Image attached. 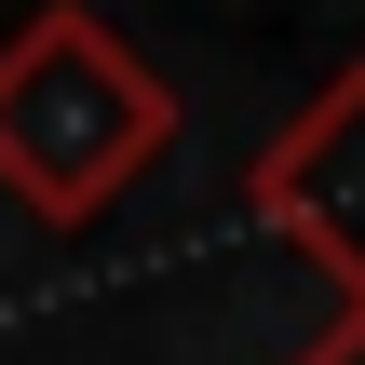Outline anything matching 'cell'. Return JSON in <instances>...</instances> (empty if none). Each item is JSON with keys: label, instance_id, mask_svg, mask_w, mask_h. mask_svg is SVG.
<instances>
[{"label": "cell", "instance_id": "obj_2", "mask_svg": "<svg viewBox=\"0 0 365 365\" xmlns=\"http://www.w3.org/2000/svg\"><path fill=\"white\" fill-rule=\"evenodd\" d=\"M244 203H257V230H271L284 257H312V271L339 284V312H365V54L257 149Z\"/></svg>", "mask_w": 365, "mask_h": 365}, {"label": "cell", "instance_id": "obj_1", "mask_svg": "<svg viewBox=\"0 0 365 365\" xmlns=\"http://www.w3.org/2000/svg\"><path fill=\"white\" fill-rule=\"evenodd\" d=\"M176 149V95L163 68L95 14V0H41L0 41V190L54 230H81L95 203H122L149 163Z\"/></svg>", "mask_w": 365, "mask_h": 365}, {"label": "cell", "instance_id": "obj_3", "mask_svg": "<svg viewBox=\"0 0 365 365\" xmlns=\"http://www.w3.org/2000/svg\"><path fill=\"white\" fill-rule=\"evenodd\" d=\"M298 365H365V312H339V325H325V339H312Z\"/></svg>", "mask_w": 365, "mask_h": 365}]
</instances>
